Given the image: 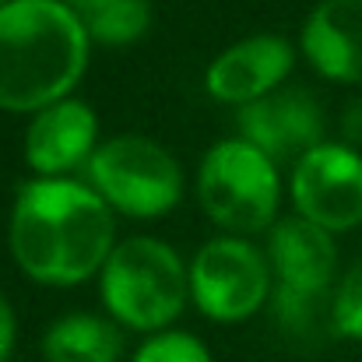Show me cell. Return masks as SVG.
Segmentation results:
<instances>
[{
  "instance_id": "6da1fadb",
  "label": "cell",
  "mask_w": 362,
  "mask_h": 362,
  "mask_svg": "<svg viewBox=\"0 0 362 362\" xmlns=\"http://www.w3.org/2000/svg\"><path fill=\"white\" fill-rule=\"evenodd\" d=\"M11 253L35 281H85L113 253L110 204L74 180H32L11 211Z\"/></svg>"
},
{
  "instance_id": "7a4b0ae2",
  "label": "cell",
  "mask_w": 362,
  "mask_h": 362,
  "mask_svg": "<svg viewBox=\"0 0 362 362\" xmlns=\"http://www.w3.org/2000/svg\"><path fill=\"white\" fill-rule=\"evenodd\" d=\"M88 28L64 0H7L0 7V110L39 113L60 103L88 60Z\"/></svg>"
},
{
  "instance_id": "3957f363",
  "label": "cell",
  "mask_w": 362,
  "mask_h": 362,
  "mask_svg": "<svg viewBox=\"0 0 362 362\" xmlns=\"http://www.w3.org/2000/svg\"><path fill=\"white\" fill-rule=\"evenodd\" d=\"M190 292V274L180 257L158 240L130 236L113 246L103 267L106 310L134 331H158L180 317Z\"/></svg>"
},
{
  "instance_id": "277c9868",
  "label": "cell",
  "mask_w": 362,
  "mask_h": 362,
  "mask_svg": "<svg viewBox=\"0 0 362 362\" xmlns=\"http://www.w3.org/2000/svg\"><path fill=\"white\" fill-rule=\"evenodd\" d=\"M92 190L130 218H158L183 194V173L176 158L137 134H123L92 151L85 162Z\"/></svg>"
},
{
  "instance_id": "5b68a950",
  "label": "cell",
  "mask_w": 362,
  "mask_h": 362,
  "mask_svg": "<svg viewBox=\"0 0 362 362\" xmlns=\"http://www.w3.org/2000/svg\"><path fill=\"white\" fill-rule=\"evenodd\" d=\"M274 162L250 141H218L197 173V194L211 222L233 233H257L271 226L278 208Z\"/></svg>"
},
{
  "instance_id": "8992f818",
  "label": "cell",
  "mask_w": 362,
  "mask_h": 362,
  "mask_svg": "<svg viewBox=\"0 0 362 362\" xmlns=\"http://www.w3.org/2000/svg\"><path fill=\"white\" fill-rule=\"evenodd\" d=\"M267 260L233 236L204 243L190 264V296L211 320H246L267 299Z\"/></svg>"
},
{
  "instance_id": "52a82bcc",
  "label": "cell",
  "mask_w": 362,
  "mask_h": 362,
  "mask_svg": "<svg viewBox=\"0 0 362 362\" xmlns=\"http://www.w3.org/2000/svg\"><path fill=\"white\" fill-rule=\"evenodd\" d=\"M292 201L303 218L327 233L362 222V158L345 144H317L296 158Z\"/></svg>"
},
{
  "instance_id": "ba28073f",
  "label": "cell",
  "mask_w": 362,
  "mask_h": 362,
  "mask_svg": "<svg viewBox=\"0 0 362 362\" xmlns=\"http://www.w3.org/2000/svg\"><path fill=\"white\" fill-rule=\"evenodd\" d=\"M243 141L260 148L271 162L288 155H306L320 144L324 134V113L317 99L306 88H285L271 92L250 106H240Z\"/></svg>"
},
{
  "instance_id": "9c48e42d",
  "label": "cell",
  "mask_w": 362,
  "mask_h": 362,
  "mask_svg": "<svg viewBox=\"0 0 362 362\" xmlns=\"http://www.w3.org/2000/svg\"><path fill=\"white\" fill-rule=\"evenodd\" d=\"M292 71V46L281 35H250L226 53H218L208 67V92L218 103L250 106L271 95Z\"/></svg>"
},
{
  "instance_id": "30bf717a",
  "label": "cell",
  "mask_w": 362,
  "mask_h": 362,
  "mask_svg": "<svg viewBox=\"0 0 362 362\" xmlns=\"http://www.w3.org/2000/svg\"><path fill=\"white\" fill-rule=\"evenodd\" d=\"M95 134H99V123H95L92 106H85L81 99H60V103L39 110L35 120L28 123L25 162L42 176L67 173L78 162L92 158Z\"/></svg>"
},
{
  "instance_id": "8fae6325",
  "label": "cell",
  "mask_w": 362,
  "mask_h": 362,
  "mask_svg": "<svg viewBox=\"0 0 362 362\" xmlns=\"http://www.w3.org/2000/svg\"><path fill=\"white\" fill-rule=\"evenodd\" d=\"M303 53L331 81H362V0H320L303 25Z\"/></svg>"
},
{
  "instance_id": "7c38bea8",
  "label": "cell",
  "mask_w": 362,
  "mask_h": 362,
  "mask_svg": "<svg viewBox=\"0 0 362 362\" xmlns=\"http://www.w3.org/2000/svg\"><path fill=\"white\" fill-rule=\"evenodd\" d=\"M267 260L278 274V285L296 288V292H331L338 250L327 229L299 215L271 229Z\"/></svg>"
},
{
  "instance_id": "4fadbf2b",
  "label": "cell",
  "mask_w": 362,
  "mask_h": 362,
  "mask_svg": "<svg viewBox=\"0 0 362 362\" xmlns=\"http://www.w3.org/2000/svg\"><path fill=\"white\" fill-rule=\"evenodd\" d=\"M123 352L120 327L95 313H71L42 338L46 362H117Z\"/></svg>"
},
{
  "instance_id": "5bb4252c",
  "label": "cell",
  "mask_w": 362,
  "mask_h": 362,
  "mask_svg": "<svg viewBox=\"0 0 362 362\" xmlns=\"http://www.w3.org/2000/svg\"><path fill=\"white\" fill-rule=\"evenodd\" d=\"M274 317L285 334L303 341H320L334 331V292H296L278 285L274 288Z\"/></svg>"
},
{
  "instance_id": "9a60e30c",
  "label": "cell",
  "mask_w": 362,
  "mask_h": 362,
  "mask_svg": "<svg viewBox=\"0 0 362 362\" xmlns=\"http://www.w3.org/2000/svg\"><path fill=\"white\" fill-rule=\"evenodd\" d=\"M81 21L88 28V39L103 46H127L144 35L151 11H148V0H103L99 7L85 11Z\"/></svg>"
},
{
  "instance_id": "2e32d148",
  "label": "cell",
  "mask_w": 362,
  "mask_h": 362,
  "mask_svg": "<svg viewBox=\"0 0 362 362\" xmlns=\"http://www.w3.org/2000/svg\"><path fill=\"white\" fill-rule=\"evenodd\" d=\"M134 362H211L208 349L194 338V334H183V331H165V334H155L148 338Z\"/></svg>"
},
{
  "instance_id": "e0dca14e",
  "label": "cell",
  "mask_w": 362,
  "mask_h": 362,
  "mask_svg": "<svg viewBox=\"0 0 362 362\" xmlns=\"http://www.w3.org/2000/svg\"><path fill=\"white\" fill-rule=\"evenodd\" d=\"M334 331L362 338V257L334 285Z\"/></svg>"
},
{
  "instance_id": "ac0fdd59",
  "label": "cell",
  "mask_w": 362,
  "mask_h": 362,
  "mask_svg": "<svg viewBox=\"0 0 362 362\" xmlns=\"http://www.w3.org/2000/svg\"><path fill=\"white\" fill-rule=\"evenodd\" d=\"M11 349H14V310L0 292V362L11 359Z\"/></svg>"
},
{
  "instance_id": "d6986e66",
  "label": "cell",
  "mask_w": 362,
  "mask_h": 362,
  "mask_svg": "<svg viewBox=\"0 0 362 362\" xmlns=\"http://www.w3.org/2000/svg\"><path fill=\"white\" fill-rule=\"evenodd\" d=\"M341 130L352 144H362V99H356L349 110H345V120H341Z\"/></svg>"
},
{
  "instance_id": "ffe728a7",
  "label": "cell",
  "mask_w": 362,
  "mask_h": 362,
  "mask_svg": "<svg viewBox=\"0 0 362 362\" xmlns=\"http://www.w3.org/2000/svg\"><path fill=\"white\" fill-rule=\"evenodd\" d=\"M64 4H71L78 14H85V11H92V7H99L103 0H64Z\"/></svg>"
},
{
  "instance_id": "44dd1931",
  "label": "cell",
  "mask_w": 362,
  "mask_h": 362,
  "mask_svg": "<svg viewBox=\"0 0 362 362\" xmlns=\"http://www.w3.org/2000/svg\"><path fill=\"white\" fill-rule=\"evenodd\" d=\"M4 4H7V0H0V7H4Z\"/></svg>"
}]
</instances>
